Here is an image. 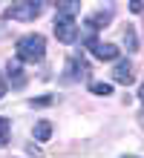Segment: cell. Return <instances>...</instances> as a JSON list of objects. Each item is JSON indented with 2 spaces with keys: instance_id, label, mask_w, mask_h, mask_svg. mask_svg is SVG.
Here are the masks:
<instances>
[{
  "instance_id": "277c9868",
  "label": "cell",
  "mask_w": 144,
  "mask_h": 158,
  "mask_svg": "<svg viewBox=\"0 0 144 158\" xmlns=\"http://www.w3.org/2000/svg\"><path fill=\"white\" fill-rule=\"evenodd\" d=\"M86 46H89L92 55H95V58H101V60H115V58H118V46H112V43H101V40L89 38Z\"/></svg>"
},
{
  "instance_id": "6da1fadb",
  "label": "cell",
  "mask_w": 144,
  "mask_h": 158,
  "mask_svg": "<svg viewBox=\"0 0 144 158\" xmlns=\"http://www.w3.org/2000/svg\"><path fill=\"white\" fill-rule=\"evenodd\" d=\"M15 49H17V60L37 63V60H43V55H46V40H43V35H23V38L15 43Z\"/></svg>"
},
{
  "instance_id": "4fadbf2b",
  "label": "cell",
  "mask_w": 144,
  "mask_h": 158,
  "mask_svg": "<svg viewBox=\"0 0 144 158\" xmlns=\"http://www.w3.org/2000/svg\"><path fill=\"white\" fill-rule=\"evenodd\" d=\"M127 43H130V49H136V35H133V29H127Z\"/></svg>"
},
{
  "instance_id": "9c48e42d",
  "label": "cell",
  "mask_w": 144,
  "mask_h": 158,
  "mask_svg": "<svg viewBox=\"0 0 144 158\" xmlns=\"http://www.w3.org/2000/svg\"><path fill=\"white\" fill-rule=\"evenodd\" d=\"M49 135H52V127H49V121H41V124H35V138H37V141H46Z\"/></svg>"
},
{
  "instance_id": "9a60e30c",
  "label": "cell",
  "mask_w": 144,
  "mask_h": 158,
  "mask_svg": "<svg viewBox=\"0 0 144 158\" xmlns=\"http://www.w3.org/2000/svg\"><path fill=\"white\" fill-rule=\"evenodd\" d=\"M138 98H141V101H144V83H141V89H138Z\"/></svg>"
},
{
  "instance_id": "8992f818",
  "label": "cell",
  "mask_w": 144,
  "mask_h": 158,
  "mask_svg": "<svg viewBox=\"0 0 144 158\" xmlns=\"http://www.w3.org/2000/svg\"><path fill=\"white\" fill-rule=\"evenodd\" d=\"M66 69H69V75H66L69 81H78V78H84L86 72H89V69H86V60H81V58H69Z\"/></svg>"
},
{
  "instance_id": "7c38bea8",
  "label": "cell",
  "mask_w": 144,
  "mask_h": 158,
  "mask_svg": "<svg viewBox=\"0 0 144 158\" xmlns=\"http://www.w3.org/2000/svg\"><path fill=\"white\" fill-rule=\"evenodd\" d=\"M130 9H133V12H144V0H133Z\"/></svg>"
},
{
  "instance_id": "2e32d148",
  "label": "cell",
  "mask_w": 144,
  "mask_h": 158,
  "mask_svg": "<svg viewBox=\"0 0 144 158\" xmlns=\"http://www.w3.org/2000/svg\"><path fill=\"white\" fill-rule=\"evenodd\" d=\"M127 158H136V155H127Z\"/></svg>"
},
{
  "instance_id": "3957f363",
  "label": "cell",
  "mask_w": 144,
  "mask_h": 158,
  "mask_svg": "<svg viewBox=\"0 0 144 158\" xmlns=\"http://www.w3.org/2000/svg\"><path fill=\"white\" fill-rule=\"evenodd\" d=\"M55 35H58V40H61V43H75V38H78L75 17L58 15V17H55Z\"/></svg>"
},
{
  "instance_id": "52a82bcc",
  "label": "cell",
  "mask_w": 144,
  "mask_h": 158,
  "mask_svg": "<svg viewBox=\"0 0 144 158\" xmlns=\"http://www.w3.org/2000/svg\"><path fill=\"white\" fill-rule=\"evenodd\" d=\"M6 69H9V81H12L15 86L20 89L23 83H26V78H23V72H20V63H12V60H9V66H6Z\"/></svg>"
},
{
  "instance_id": "5bb4252c",
  "label": "cell",
  "mask_w": 144,
  "mask_h": 158,
  "mask_svg": "<svg viewBox=\"0 0 144 158\" xmlns=\"http://www.w3.org/2000/svg\"><path fill=\"white\" fill-rule=\"evenodd\" d=\"M6 95V83H3V78H0V98Z\"/></svg>"
},
{
  "instance_id": "ba28073f",
  "label": "cell",
  "mask_w": 144,
  "mask_h": 158,
  "mask_svg": "<svg viewBox=\"0 0 144 158\" xmlns=\"http://www.w3.org/2000/svg\"><path fill=\"white\" fill-rule=\"evenodd\" d=\"M110 17H112V12H95L89 20H86V26H89V29L95 32V29H101V23H107Z\"/></svg>"
},
{
  "instance_id": "5b68a950",
  "label": "cell",
  "mask_w": 144,
  "mask_h": 158,
  "mask_svg": "<svg viewBox=\"0 0 144 158\" xmlns=\"http://www.w3.org/2000/svg\"><path fill=\"white\" fill-rule=\"evenodd\" d=\"M112 81H115V83H133V66H130L127 60H118V63H115Z\"/></svg>"
},
{
  "instance_id": "8fae6325",
  "label": "cell",
  "mask_w": 144,
  "mask_h": 158,
  "mask_svg": "<svg viewBox=\"0 0 144 158\" xmlns=\"http://www.w3.org/2000/svg\"><path fill=\"white\" fill-rule=\"evenodd\" d=\"M92 92H95V95H110L112 86H110V83H92Z\"/></svg>"
},
{
  "instance_id": "7a4b0ae2",
  "label": "cell",
  "mask_w": 144,
  "mask_h": 158,
  "mask_svg": "<svg viewBox=\"0 0 144 158\" xmlns=\"http://www.w3.org/2000/svg\"><path fill=\"white\" fill-rule=\"evenodd\" d=\"M41 12H43L41 3H15L3 12V17L6 20H35Z\"/></svg>"
},
{
  "instance_id": "30bf717a",
  "label": "cell",
  "mask_w": 144,
  "mask_h": 158,
  "mask_svg": "<svg viewBox=\"0 0 144 158\" xmlns=\"http://www.w3.org/2000/svg\"><path fill=\"white\" fill-rule=\"evenodd\" d=\"M6 141H9V118L0 115V147H3Z\"/></svg>"
}]
</instances>
